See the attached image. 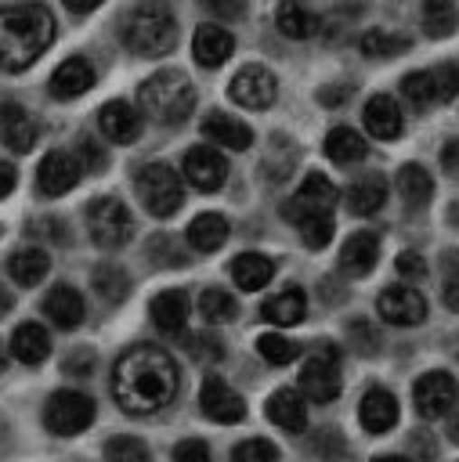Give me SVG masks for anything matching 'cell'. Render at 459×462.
Listing matches in <instances>:
<instances>
[{"mask_svg": "<svg viewBox=\"0 0 459 462\" xmlns=\"http://www.w3.org/2000/svg\"><path fill=\"white\" fill-rule=\"evenodd\" d=\"M376 260H379V235H376V231H354V235L343 242V249H340V263H343V271L354 274V278L369 274V271L376 267Z\"/></svg>", "mask_w": 459, "mask_h": 462, "instance_id": "cb8c5ba5", "label": "cell"}, {"mask_svg": "<svg viewBox=\"0 0 459 462\" xmlns=\"http://www.w3.org/2000/svg\"><path fill=\"white\" fill-rule=\"evenodd\" d=\"M173 462H213V458H210V448H206V440H195V437H188V440L173 444Z\"/></svg>", "mask_w": 459, "mask_h": 462, "instance_id": "681fc988", "label": "cell"}, {"mask_svg": "<svg viewBox=\"0 0 459 462\" xmlns=\"http://www.w3.org/2000/svg\"><path fill=\"white\" fill-rule=\"evenodd\" d=\"M412 401H416V411L423 419H437V415H445L459 401V383L448 372H426V375L416 379Z\"/></svg>", "mask_w": 459, "mask_h": 462, "instance_id": "8fae6325", "label": "cell"}, {"mask_svg": "<svg viewBox=\"0 0 459 462\" xmlns=\"http://www.w3.org/2000/svg\"><path fill=\"white\" fill-rule=\"evenodd\" d=\"M69 368H72V372H83V368H94V354H90V350H83L80 357H69Z\"/></svg>", "mask_w": 459, "mask_h": 462, "instance_id": "91938a15", "label": "cell"}, {"mask_svg": "<svg viewBox=\"0 0 459 462\" xmlns=\"http://www.w3.org/2000/svg\"><path fill=\"white\" fill-rule=\"evenodd\" d=\"M199 310H202V318H206L210 325H224V321H235V318H239V303H235V296H231L228 289H217V285L202 289V296H199Z\"/></svg>", "mask_w": 459, "mask_h": 462, "instance_id": "8d00e7d4", "label": "cell"}, {"mask_svg": "<svg viewBox=\"0 0 459 462\" xmlns=\"http://www.w3.org/2000/svg\"><path fill=\"white\" fill-rule=\"evenodd\" d=\"M361 119H365V130H369L372 137H379V141H394V137L401 134V126H405L401 108H398V101H394L390 94H376V97H369Z\"/></svg>", "mask_w": 459, "mask_h": 462, "instance_id": "603a6c76", "label": "cell"}, {"mask_svg": "<svg viewBox=\"0 0 459 462\" xmlns=\"http://www.w3.org/2000/svg\"><path fill=\"white\" fill-rule=\"evenodd\" d=\"M87 231L94 238V245L101 249H119L134 238V217L119 199H94L87 206Z\"/></svg>", "mask_w": 459, "mask_h": 462, "instance_id": "8992f818", "label": "cell"}, {"mask_svg": "<svg viewBox=\"0 0 459 462\" xmlns=\"http://www.w3.org/2000/svg\"><path fill=\"white\" fill-rule=\"evenodd\" d=\"M401 94L408 97L412 108H426L434 101V79H430V72H408L401 79Z\"/></svg>", "mask_w": 459, "mask_h": 462, "instance_id": "7bdbcfd3", "label": "cell"}, {"mask_svg": "<svg viewBox=\"0 0 459 462\" xmlns=\"http://www.w3.org/2000/svg\"><path fill=\"white\" fill-rule=\"evenodd\" d=\"M452 217H455V220H459V206H455V209H452Z\"/></svg>", "mask_w": 459, "mask_h": 462, "instance_id": "03108f58", "label": "cell"}, {"mask_svg": "<svg viewBox=\"0 0 459 462\" xmlns=\"http://www.w3.org/2000/svg\"><path fill=\"white\" fill-rule=\"evenodd\" d=\"M372 462H412V458H405V455H379V458H372Z\"/></svg>", "mask_w": 459, "mask_h": 462, "instance_id": "be15d7a7", "label": "cell"}, {"mask_svg": "<svg viewBox=\"0 0 459 462\" xmlns=\"http://www.w3.org/2000/svg\"><path fill=\"white\" fill-rule=\"evenodd\" d=\"M199 408L206 419L220 422V426H231V422H242L246 419V401L220 379V375H206L202 386H199Z\"/></svg>", "mask_w": 459, "mask_h": 462, "instance_id": "7c38bea8", "label": "cell"}, {"mask_svg": "<svg viewBox=\"0 0 459 462\" xmlns=\"http://www.w3.org/2000/svg\"><path fill=\"white\" fill-rule=\"evenodd\" d=\"M202 7L217 18H224V22H235V18L246 14V0H202Z\"/></svg>", "mask_w": 459, "mask_h": 462, "instance_id": "f907efd6", "label": "cell"}, {"mask_svg": "<svg viewBox=\"0 0 459 462\" xmlns=\"http://www.w3.org/2000/svg\"><path fill=\"white\" fill-rule=\"evenodd\" d=\"M231 51H235V36H231L220 22H202V25L195 29V36H192V54H195V61H199L202 69L224 65V61L231 58Z\"/></svg>", "mask_w": 459, "mask_h": 462, "instance_id": "e0dca14e", "label": "cell"}, {"mask_svg": "<svg viewBox=\"0 0 459 462\" xmlns=\"http://www.w3.org/2000/svg\"><path fill=\"white\" fill-rule=\"evenodd\" d=\"M398 195L405 199V206L423 209L430 202V195H434V177L419 162H405L398 170Z\"/></svg>", "mask_w": 459, "mask_h": 462, "instance_id": "836d02e7", "label": "cell"}, {"mask_svg": "<svg viewBox=\"0 0 459 462\" xmlns=\"http://www.w3.org/2000/svg\"><path fill=\"white\" fill-rule=\"evenodd\" d=\"M177 393V365L159 346H130L112 368V397L130 415H148Z\"/></svg>", "mask_w": 459, "mask_h": 462, "instance_id": "6da1fadb", "label": "cell"}, {"mask_svg": "<svg viewBox=\"0 0 459 462\" xmlns=\"http://www.w3.org/2000/svg\"><path fill=\"white\" fill-rule=\"evenodd\" d=\"M137 101H141V116L163 123V126H173V123H184L195 108V87L184 72L177 69H159L152 72L141 87H137Z\"/></svg>", "mask_w": 459, "mask_h": 462, "instance_id": "277c9868", "label": "cell"}, {"mask_svg": "<svg viewBox=\"0 0 459 462\" xmlns=\"http://www.w3.org/2000/svg\"><path fill=\"white\" fill-rule=\"evenodd\" d=\"M181 173H184V180H188L192 188H199V191H217V188L228 180V159H224L217 148L199 144V148H192V152L184 155Z\"/></svg>", "mask_w": 459, "mask_h": 462, "instance_id": "4fadbf2b", "label": "cell"}, {"mask_svg": "<svg viewBox=\"0 0 459 462\" xmlns=\"http://www.w3.org/2000/svg\"><path fill=\"white\" fill-rule=\"evenodd\" d=\"M387 202V180L379 173H361L351 188H347V209L358 217H372L379 213V206Z\"/></svg>", "mask_w": 459, "mask_h": 462, "instance_id": "f1b7e54d", "label": "cell"}, {"mask_svg": "<svg viewBox=\"0 0 459 462\" xmlns=\"http://www.w3.org/2000/svg\"><path fill=\"white\" fill-rule=\"evenodd\" d=\"M347 336H351V346H354L361 357H372V354L379 350V332H376V325H372L369 318H354V321L347 325Z\"/></svg>", "mask_w": 459, "mask_h": 462, "instance_id": "ee69618b", "label": "cell"}, {"mask_svg": "<svg viewBox=\"0 0 459 462\" xmlns=\"http://www.w3.org/2000/svg\"><path fill=\"white\" fill-rule=\"evenodd\" d=\"M257 350H260V357H264L267 365H289V361L300 354V346L289 343V339L278 336V332H264V336L257 339Z\"/></svg>", "mask_w": 459, "mask_h": 462, "instance_id": "b9f144b4", "label": "cell"}, {"mask_svg": "<svg viewBox=\"0 0 459 462\" xmlns=\"http://www.w3.org/2000/svg\"><path fill=\"white\" fill-rule=\"evenodd\" d=\"M4 361H7V357H4V343H0V368H4Z\"/></svg>", "mask_w": 459, "mask_h": 462, "instance_id": "e7e4bbea", "label": "cell"}, {"mask_svg": "<svg viewBox=\"0 0 459 462\" xmlns=\"http://www.w3.org/2000/svg\"><path fill=\"white\" fill-rule=\"evenodd\" d=\"M441 166L448 177H459V137H452L445 148H441Z\"/></svg>", "mask_w": 459, "mask_h": 462, "instance_id": "f5cc1de1", "label": "cell"}, {"mask_svg": "<svg viewBox=\"0 0 459 462\" xmlns=\"http://www.w3.org/2000/svg\"><path fill=\"white\" fill-rule=\"evenodd\" d=\"M98 126L112 144H134L141 137L145 116L130 105V101H105L98 108Z\"/></svg>", "mask_w": 459, "mask_h": 462, "instance_id": "9a60e30c", "label": "cell"}, {"mask_svg": "<svg viewBox=\"0 0 459 462\" xmlns=\"http://www.w3.org/2000/svg\"><path fill=\"white\" fill-rule=\"evenodd\" d=\"M275 94H278V79L264 65H246L228 83V97L242 108H267L275 101Z\"/></svg>", "mask_w": 459, "mask_h": 462, "instance_id": "30bf717a", "label": "cell"}, {"mask_svg": "<svg viewBox=\"0 0 459 462\" xmlns=\"http://www.w3.org/2000/svg\"><path fill=\"white\" fill-rule=\"evenodd\" d=\"M376 310L390 325H419L426 318V300L408 285H387L376 300Z\"/></svg>", "mask_w": 459, "mask_h": 462, "instance_id": "5bb4252c", "label": "cell"}, {"mask_svg": "<svg viewBox=\"0 0 459 462\" xmlns=\"http://www.w3.org/2000/svg\"><path fill=\"white\" fill-rule=\"evenodd\" d=\"M51 97H58V101H72V97H80V94H87L90 87H94V69H90V61L87 58H80V54H72V58H65L54 72H51Z\"/></svg>", "mask_w": 459, "mask_h": 462, "instance_id": "d6986e66", "label": "cell"}, {"mask_svg": "<svg viewBox=\"0 0 459 462\" xmlns=\"http://www.w3.org/2000/svg\"><path fill=\"white\" fill-rule=\"evenodd\" d=\"M260 314H264L267 321H275V325H296V321H304V314H307V296H304V289L289 285V289L275 292V296L260 307Z\"/></svg>", "mask_w": 459, "mask_h": 462, "instance_id": "d6a6232c", "label": "cell"}, {"mask_svg": "<svg viewBox=\"0 0 459 462\" xmlns=\"http://www.w3.org/2000/svg\"><path fill=\"white\" fill-rule=\"evenodd\" d=\"M358 422H361V430H369V433H387V430H394V426H398V397H394L390 390L372 386V390L361 397V404H358Z\"/></svg>", "mask_w": 459, "mask_h": 462, "instance_id": "ffe728a7", "label": "cell"}, {"mask_svg": "<svg viewBox=\"0 0 459 462\" xmlns=\"http://www.w3.org/2000/svg\"><path fill=\"white\" fill-rule=\"evenodd\" d=\"M300 393L314 404H329L340 393V350L336 343H318V350L300 368Z\"/></svg>", "mask_w": 459, "mask_h": 462, "instance_id": "52a82bcc", "label": "cell"}, {"mask_svg": "<svg viewBox=\"0 0 459 462\" xmlns=\"http://www.w3.org/2000/svg\"><path fill=\"white\" fill-rule=\"evenodd\" d=\"M459 25L455 0H423V29L430 36H452Z\"/></svg>", "mask_w": 459, "mask_h": 462, "instance_id": "74e56055", "label": "cell"}, {"mask_svg": "<svg viewBox=\"0 0 459 462\" xmlns=\"http://www.w3.org/2000/svg\"><path fill=\"white\" fill-rule=\"evenodd\" d=\"M14 180H18V173H14V166H11V162H4V159H0V199H4V195H11V191H14Z\"/></svg>", "mask_w": 459, "mask_h": 462, "instance_id": "11a10c76", "label": "cell"}, {"mask_svg": "<svg viewBox=\"0 0 459 462\" xmlns=\"http://www.w3.org/2000/svg\"><path fill=\"white\" fill-rule=\"evenodd\" d=\"M448 440H452V444H459V411L448 419Z\"/></svg>", "mask_w": 459, "mask_h": 462, "instance_id": "94428289", "label": "cell"}, {"mask_svg": "<svg viewBox=\"0 0 459 462\" xmlns=\"http://www.w3.org/2000/svg\"><path fill=\"white\" fill-rule=\"evenodd\" d=\"M105 462H152V451L137 437H112L105 444Z\"/></svg>", "mask_w": 459, "mask_h": 462, "instance_id": "60d3db41", "label": "cell"}, {"mask_svg": "<svg viewBox=\"0 0 459 462\" xmlns=\"http://www.w3.org/2000/svg\"><path fill=\"white\" fill-rule=\"evenodd\" d=\"M36 137H40V126L33 123V116L18 101H0V141L11 152H33Z\"/></svg>", "mask_w": 459, "mask_h": 462, "instance_id": "ac0fdd59", "label": "cell"}, {"mask_svg": "<svg viewBox=\"0 0 459 462\" xmlns=\"http://www.w3.org/2000/svg\"><path fill=\"white\" fill-rule=\"evenodd\" d=\"M11 354L22 361V365H43L47 354H51V336L40 321H25L14 328L11 336Z\"/></svg>", "mask_w": 459, "mask_h": 462, "instance_id": "4316f807", "label": "cell"}, {"mask_svg": "<svg viewBox=\"0 0 459 462\" xmlns=\"http://www.w3.org/2000/svg\"><path fill=\"white\" fill-rule=\"evenodd\" d=\"M231 462H278V448L264 437H249V440L235 444Z\"/></svg>", "mask_w": 459, "mask_h": 462, "instance_id": "f6af8a7d", "label": "cell"}, {"mask_svg": "<svg viewBox=\"0 0 459 462\" xmlns=\"http://www.w3.org/2000/svg\"><path fill=\"white\" fill-rule=\"evenodd\" d=\"M148 310H152V321L159 332L177 336V332H184V321H188V296H184V289H166L152 300Z\"/></svg>", "mask_w": 459, "mask_h": 462, "instance_id": "484cf974", "label": "cell"}, {"mask_svg": "<svg viewBox=\"0 0 459 462\" xmlns=\"http://www.w3.org/2000/svg\"><path fill=\"white\" fill-rule=\"evenodd\" d=\"M188 245L199 249V253H217L224 242H228V220L220 213H199L192 224H188Z\"/></svg>", "mask_w": 459, "mask_h": 462, "instance_id": "4dcf8cb0", "label": "cell"}, {"mask_svg": "<svg viewBox=\"0 0 459 462\" xmlns=\"http://www.w3.org/2000/svg\"><path fill=\"white\" fill-rule=\"evenodd\" d=\"M264 411H267V419H271L278 430H286V433H304V426H307V404H304V397H300L296 390H275V393L267 397Z\"/></svg>", "mask_w": 459, "mask_h": 462, "instance_id": "d4e9b609", "label": "cell"}, {"mask_svg": "<svg viewBox=\"0 0 459 462\" xmlns=\"http://www.w3.org/2000/svg\"><path fill=\"white\" fill-rule=\"evenodd\" d=\"M296 227H300V238L307 249H325L333 242V217L329 213H304V217H296Z\"/></svg>", "mask_w": 459, "mask_h": 462, "instance_id": "ab89813d", "label": "cell"}, {"mask_svg": "<svg viewBox=\"0 0 459 462\" xmlns=\"http://www.w3.org/2000/svg\"><path fill=\"white\" fill-rule=\"evenodd\" d=\"M134 191H137L141 206H145L152 217H159V220L173 217V213L184 206V184H181L177 170L166 166V162H148V166H141L137 177H134Z\"/></svg>", "mask_w": 459, "mask_h": 462, "instance_id": "5b68a950", "label": "cell"}, {"mask_svg": "<svg viewBox=\"0 0 459 462\" xmlns=\"http://www.w3.org/2000/svg\"><path fill=\"white\" fill-rule=\"evenodd\" d=\"M394 267H398V274H405V278H412V282L426 274V263H423V256H419V253H401Z\"/></svg>", "mask_w": 459, "mask_h": 462, "instance_id": "816d5d0a", "label": "cell"}, {"mask_svg": "<svg viewBox=\"0 0 459 462\" xmlns=\"http://www.w3.org/2000/svg\"><path fill=\"white\" fill-rule=\"evenodd\" d=\"M412 43H408V36H398V32H390V29H369L365 36H361V51L369 54V58H394V54H401V51H408Z\"/></svg>", "mask_w": 459, "mask_h": 462, "instance_id": "f35d334b", "label": "cell"}, {"mask_svg": "<svg viewBox=\"0 0 459 462\" xmlns=\"http://www.w3.org/2000/svg\"><path fill=\"white\" fill-rule=\"evenodd\" d=\"M347 94H351V87H340V90H322V94H318V101H322V105H340Z\"/></svg>", "mask_w": 459, "mask_h": 462, "instance_id": "680465c9", "label": "cell"}, {"mask_svg": "<svg viewBox=\"0 0 459 462\" xmlns=\"http://www.w3.org/2000/svg\"><path fill=\"white\" fill-rule=\"evenodd\" d=\"M271 274H275V263H271L264 253H239V256L231 260V278H235V285L246 289V292L264 289V285L271 282Z\"/></svg>", "mask_w": 459, "mask_h": 462, "instance_id": "1f68e13d", "label": "cell"}, {"mask_svg": "<svg viewBox=\"0 0 459 462\" xmlns=\"http://www.w3.org/2000/svg\"><path fill=\"white\" fill-rule=\"evenodd\" d=\"M445 303L459 314V267H452V271L445 274Z\"/></svg>", "mask_w": 459, "mask_h": 462, "instance_id": "db71d44e", "label": "cell"}, {"mask_svg": "<svg viewBox=\"0 0 459 462\" xmlns=\"http://www.w3.org/2000/svg\"><path fill=\"white\" fill-rule=\"evenodd\" d=\"M430 79H434V101H452L459 94V65H437Z\"/></svg>", "mask_w": 459, "mask_h": 462, "instance_id": "7dc6e473", "label": "cell"}, {"mask_svg": "<svg viewBox=\"0 0 459 462\" xmlns=\"http://www.w3.org/2000/svg\"><path fill=\"white\" fill-rule=\"evenodd\" d=\"M61 4H65L72 14H90V11H94L101 0H61Z\"/></svg>", "mask_w": 459, "mask_h": 462, "instance_id": "6f0895ef", "label": "cell"}, {"mask_svg": "<svg viewBox=\"0 0 459 462\" xmlns=\"http://www.w3.org/2000/svg\"><path fill=\"white\" fill-rule=\"evenodd\" d=\"M7 271H11V278H14L18 285L33 289V285H40V282L47 278V271H51V256H47L43 249H36V245L14 249L11 260H7Z\"/></svg>", "mask_w": 459, "mask_h": 462, "instance_id": "f546056e", "label": "cell"}, {"mask_svg": "<svg viewBox=\"0 0 459 462\" xmlns=\"http://www.w3.org/2000/svg\"><path fill=\"white\" fill-rule=\"evenodd\" d=\"M119 36L126 51L141 58H155L177 47V18L166 0H137L119 22Z\"/></svg>", "mask_w": 459, "mask_h": 462, "instance_id": "3957f363", "label": "cell"}, {"mask_svg": "<svg viewBox=\"0 0 459 462\" xmlns=\"http://www.w3.org/2000/svg\"><path fill=\"white\" fill-rule=\"evenodd\" d=\"M11 303H14V300H11V292H4V289H0V314H4V310H11Z\"/></svg>", "mask_w": 459, "mask_h": 462, "instance_id": "6125c7cd", "label": "cell"}, {"mask_svg": "<svg viewBox=\"0 0 459 462\" xmlns=\"http://www.w3.org/2000/svg\"><path fill=\"white\" fill-rule=\"evenodd\" d=\"M90 285L105 303H119L130 292V278H126V271L119 263H98L94 274H90Z\"/></svg>", "mask_w": 459, "mask_h": 462, "instance_id": "d590c367", "label": "cell"}, {"mask_svg": "<svg viewBox=\"0 0 459 462\" xmlns=\"http://www.w3.org/2000/svg\"><path fill=\"white\" fill-rule=\"evenodd\" d=\"M184 350L195 357V361H202V357H210V361H217L224 350H220V339L217 336H206V332H188L184 336Z\"/></svg>", "mask_w": 459, "mask_h": 462, "instance_id": "c3c4849f", "label": "cell"}, {"mask_svg": "<svg viewBox=\"0 0 459 462\" xmlns=\"http://www.w3.org/2000/svg\"><path fill=\"white\" fill-rule=\"evenodd\" d=\"M94 422V401L80 390H58L43 404V426L58 437H76Z\"/></svg>", "mask_w": 459, "mask_h": 462, "instance_id": "ba28073f", "label": "cell"}, {"mask_svg": "<svg viewBox=\"0 0 459 462\" xmlns=\"http://www.w3.org/2000/svg\"><path fill=\"white\" fill-rule=\"evenodd\" d=\"M314 455H322V462H347V444H343V437L336 430H318Z\"/></svg>", "mask_w": 459, "mask_h": 462, "instance_id": "bcb514c9", "label": "cell"}, {"mask_svg": "<svg viewBox=\"0 0 459 462\" xmlns=\"http://www.w3.org/2000/svg\"><path fill=\"white\" fill-rule=\"evenodd\" d=\"M80 152H83V162H87L90 170H101V166H105V155L98 152V144H94V141H83V148H80Z\"/></svg>", "mask_w": 459, "mask_h": 462, "instance_id": "9f6ffc18", "label": "cell"}, {"mask_svg": "<svg viewBox=\"0 0 459 462\" xmlns=\"http://www.w3.org/2000/svg\"><path fill=\"white\" fill-rule=\"evenodd\" d=\"M83 314H87V303H83L80 289H72V285H54L43 296V318H51L58 328H80Z\"/></svg>", "mask_w": 459, "mask_h": 462, "instance_id": "7402d4cb", "label": "cell"}, {"mask_svg": "<svg viewBox=\"0 0 459 462\" xmlns=\"http://www.w3.org/2000/svg\"><path fill=\"white\" fill-rule=\"evenodd\" d=\"M54 43V14L43 4L0 7V65L7 72L29 69Z\"/></svg>", "mask_w": 459, "mask_h": 462, "instance_id": "7a4b0ae2", "label": "cell"}, {"mask_svg": "<svg viewBox=\"0 0 459 462\" xmlns=\"http://www.w3.org/2000/svg\"><path fill=\"white\" fill-rule=\"evenodd\" d=\"M336 184L333 180H325L322 173H307L304 177V184L296 188V195L289 199V206L282 209L289 220H296V217H304V213H329L333 206H336Z\"/></svg>", "mask_w": 459, "mask_h": 462, "instance_id": "2e32d148", "label": "cell"}, {"mask_svg": "<svg viewBox=\"0 0 459 462\" xmlns=\"http://www.w3.org/2000/svg\"><path fill=\"white\" fill-rule=\"evenodd\" d=\"M202 137L210 144H220V148H231V152H246L253 144V130L242 119L228 116V112H210L202 119Z\"/></svg>", "mask_w": 459, "mask_h": 462, "instance_id": "44dd1931", "label": "cell"}, {"mask_svg": "<svg viewBox=\"0 0 459 462\" xmlns=\"http://www.w3.org/2000/svg\"><path fill=\"white\" fill-rule=\"evenodd\" d=\"M275 22H278L282 36H289V40H307L322 29V18L304 0H282L275 11Z\"/></svg>", "mask_w": 459, "mask_h": 462, "instance_id": "83f0119b", "label": "cell"}, {"mask_svg": "<svg viewBox=\"0 0 459 462\" xmlns=\"http://www.w3.org/2000/svg\"><path fill=\"white\" fill-rule=\"evenodd\" d=\"M365 152H369V144H365L361 134L351 130V126H333V130L325 134V155H329L333 162H340V166L361 162Z\"/></svg>", "mask_w": 459, "mask_h": 462, "instance_id": "e575fe53", "label": "cell"}, {"mask_svg": "<svg viewBox=\"0 0 459 462\" xmlns=\"http://www.w3.org/2000/svg\"><path fill=\"white\" fill-rule=\"evenodd\" d=\"M80 177H83V162H80L72 152H61V148L47 152V155L40 159V166H36V188H40L47 199H58V195L72 191V188L80 184Z\"/></svg>", "mask_w": 459, "mask_h": 462, "instance_id": "9c48e42d", "label": "cell"}]
</instances>
